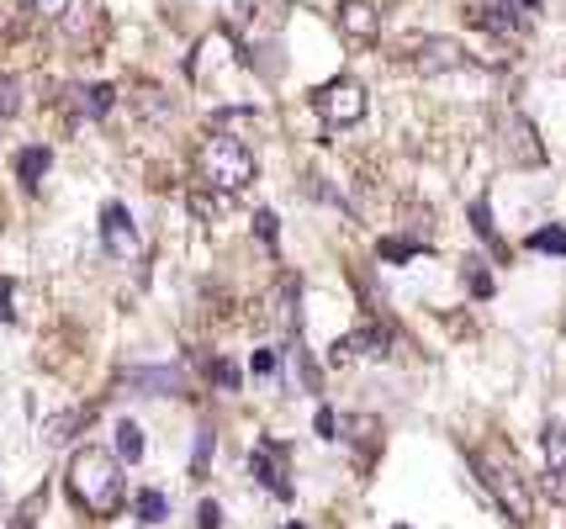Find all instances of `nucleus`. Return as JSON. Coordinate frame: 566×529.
<instances>
[{
  "label": "nucleus",
  "instance_id": "nucleus-10",
  "mask_svg": "<svg viewBox=\"0 0 566 529\" xmlns=\"http://www.w3.org/2000/svg\"><path fill=\"white\" fill-rule=\"evenodd\" d=\"M122 387H143V392H186V376L154 366V371H122Z\"/></svg>",
  "mask_w": 566,
  "mask_h": 529
},
{
  "label": "nucleus",
  "instance_id": "nucleus-13",
  "mask_svg": "<svg viewBox=\"0 0 566 529\" xmlns=\"http://www.w3.org/2000/svg\"><path fill=\"white\" fill-rule=\"evenodd\" d=\"M112 101H117V91H112V85H80V91H74V106H80L85 117H106V112H112Z\"/></svg>",
  "mask_w": 566,
  "mask_h": 529
},
{
  "label": "nucleus",
  "instance_id": "nucleus-27",
  "mask_svg": "<svg viewBox=\"0 0 566 529\" xmlns=\"http://www.w3.org/2000/svg\"><path fill=\"white\" fill-rule=\"evenodd\" d=\"M218 524H222V508H218L212 498H207L201 508H196V529H218Z\"/></svg>",
  "mask_w": 566,
  "mask_h": 529
},
{
  "label": "nucleus",
  "instance_id": "nucleus-9",
  "mask_svg": "<svg viewBox=\"0 0 566 529\" xmlns=\"http://www.w3.org/2000/svg\"><path fill=\"white\" fill-rule=\"evenodd\" d=\"M540 450H545V482H551V493L566 498V424H545Z\"/></svg>",
  "mask_w": 566,
  "mask_h": 529
},
{
  "label": "nucleus",
  "instance_id": "nucleus-21",
  "mask_svg": "<svg viewBox=\"0 0 566 529\" xmlns=\"http://www.w3.org/2000/svg\"><path fill=\"white\" fill-rule=\"evenodd\" d=\"M461 276H466V286H472V297H493V276L482 270V260H466Z\"/></svg>",
  "mask_w": 566,
  "mask_h": 529
},
{
  "label": "nucleus",
  "instance_id": "nucleus-1",
  "mask_svg": "<svg viewBox=\"0 0 566 529\" xmlns=\"http://www.w3.org/2000/svg\"><path fill=\"white\" fill-rule=\"evenodd\" d=\"M74 503L91 514V519H112L127 498V476H122V461L106 450V445H85L69 456V471H63Z\"/></svg>",
  "mask_w": 566,
  "mask_h": 529
},
{
  "label": "nucleus",
  "instance_id": "nucleus-26",
  "mask_svg": "<svg viewBox=\"0 0 566 529\" xmlns=\"http://www.w3.org/2000/svg\"><path fill=\"white\" fill-rule=\"evenodd\" d=\"M22 5H27L32 16H63L69 11V0H22Z\"/></svg>",
  "mask_w": 566,
  "mask_h": 529
},
{
  "label": "nucleus",
  "instance_id": "nucleus-11",
  "mask_svg": "<svg viewBox=\"0 0 566 529\" xmlns=\"http://www.w3.org/2000/svg\"><path fill=\"white\" fill-rule=\"evenodd\" d=\"M48 164H54V154H48L43 143L22 149V154H16V175H22V186H37V181L48 175Z\"/></svg>",
  "mask_w": 566,
  "mask_h": 529
},
{
  "label": "nucleus",
  "instance_id": "nucleus-12",
  "mask_svg": "<svg viewBox=\"0 0 566 529\" xmlns=\"http://www.w3.org/2000/svg\"><path fill=\"white\" fill-rule=\"evenodd\" d=\"M201 371H207V381H212L218 392H239V387H244V371H239L233 360H222V355H207Z\"/></svg>",
  "mask_w": 566,
  "mask_h": 529
},
{
  "label": "nucleus",
  "instance_id": "nucleus-3",
  "mask_svg": "<svg viewBox=\"0 0 566 529\" xmlns=\"http://www.w3.org/2000/svg\"><path fill=\"white\" fill-rule=\"evenodd\" d=\"M313 112H317L323 127H355L366 112H371V91H366L360 80L339 74V80H328V85L313 91Z\"/></svg>",
  "mask_w": 566,
  "mask_h": 529
},
{
  "label": "nucleus",
  "instance_id": "nucleus-2",
  "mask_svg": "<svg viewBox=\"0 0 566 529\" xmlns=\"http://www.w3.org/2000/svg\"><path fill=\"white\" fill-rule=\"evenodd\" d=\"M196 175L218 191V196L249 191L254 186V154L244 149V138H233V132H212V138L196 149Z\"/></svg>",
  "mask_w": 566,
  "mask_h": 529
},
{
  "label": "nucleus",
  "instance_id": "nucleus-24",
  "mask_svg": "<svg viewBox=\"0 0 566 529\" xmlns=\"http://www.w3.org/2000/svg\"><path fill=\"white\" fill-rule=\"evenodd\" d=\"M254 376H281V349H254Z\"/></svg>",
  "mask_w": 566,
  "mask_h": 529
},
{
  "label": "nucleus",
  "instance_id": "nucleus-4",
  "mask_svg": "<svg viewBox=\"0 0 566 529\" xmlns=\"http://www.w3.org/2000/svg\"><path fill=\"white\" fill-rule=\"evenodd\" d=\"M476 466H482V482L498 493V503H503L508 514H513V524H530V519H535L530 487H524V476L508 466V461H476Z\"/></svg>",
  "mask_w": 566,
  "mask_h": 529
},
{
  "label": "nucleus",
  "instance_id": "nucleus-17",
  "mask_svg": "<svg viewBox=\"0 0 566 529\" xmlns=\"http://www.w3.org/2000/svg\"><path fill=\"white\" fill-rule=\"evenodd\" d=\"M5 117H22V80H11V74H0V122Z\"/></svg>",
  "mask_w": 566,
  "mask_h": 529
},
{
  "label": "nucleus",
  "instance_id": "nucleus-32",
  "mask_svg": "<svg viewBox=\"0 0 566 529\" xmlns=\"http://www.w3.org/2000/svg\"><path fill=\"white\" fill-rule=\"evenodd\" d=\"M286 529H302V524H286Z\"/></svg>",
  "mask_w": 566,
  "mask_h": 529
},
{
  "label": "nucleus",
  "instance_id": "nucleus-16",
  "mask_svg": "<svg viewBox=\"0 0 566 529\" xmlns=\"http://www.w3.org/2000/svg\"><path fill=\"white\" fill-rule=\"evenodd\" d=\"M376 254H381V260H392V265H403V260H418V254H429V244H418V239H381Z\"/></svg>",
  "mask_w": 566,
  "mask_h": 529
},
{
  "label": "nucleus",
  "instance_id": "nucleus-22",
  "mask_svg": "<svg viewBox=\"0 0 566 529\" xmlns=\"http://www.w3.org/2000/svg\"><path fill=\"white\" fill-rule=\"evenodd\" d=\"M164 514H170V498H164V493H143V498H138V519H149V524H159Z\"/></svg>",
  "mask_w": 566,
  "mask_h": 529
},
{
  "label": "nucleus",
  "instance_id": "nucleus-25",
  "mask_svg": "<svg viewBox=\"0 0 566 529\" xmlns=\"http://www.w3.org/2000/svg\"><path fill=\"white\" fill-rule=\"evenodd\" d=\"M472 228L487 239V244H498V233H493V212H487V201H476L472 207Z\"/></svg>",
  "mask_w": 566,
  "mask_h": 529
},
{
  "label": "nucleus",
  "instance_id": "nucleus-5",
  "mask_svg": "<svg viewBox=\"0 0 566 529\" xmlns=\"http://www.w3.org/2000/svg\"><path fill=\"white\" fill-rule=\"evenodd\" d=\"M249 471H254V482L265 487V493H276V498H291V461H286V445H270V439H259L254 445V456H249Z\"/></svg>",
  "mask_w": 566,
  "mask_h": 529
},
{
  "label": "nucleus",
  "instance_id": "nucleus-8",
  "mask_svg": "<svg viewBox=\"0 0 566 529\" xmlns=\"http://www.w3.org/2000/svg\"><path fill=\"white\" fill-rule=\"evenodd\" d=\"M101 239H106V250L122 254V260L138 254V228H132L122 201H106V207H101Z\"/></svg>",
  "mask_w": 566,
  "mask_h": 529
},
{
  "label": "nucleus",
  "instance_id": "nucleus-28",
  "mask_svg": "<svg viewBox=\"0 0 566 529\" xmlns=\"http://www.w3.org/2000/svg\"><path fill=\"white\" fill-rule=\"evenodd\" d=\"M334 429H339V413H334V407H317V435H323V439H339Z\"/></svg>",
  "mask_w": 566,
  "mask_h": 529
},
{
  "label": "nucleus",
  "instance_id": "nucleus-30",
  "mask_svg": "<svg viewBox=\"0 0 566 529\" xmlns=\"http://www.w3.org/2000/svg\"><path fill=\"white\" fill-rule=\"evenodd\" d=\"M11 297H16V280L0 276V323H11Z\"/></svg>",
  "mask_w": 566,
  "mask_h": 529
},
{
  "label": "nucleus",
  "instance_id": "nucleus-18",
  "mask_svg": "<svg viewBox=\"0 0 566 529\" xmlns=\"http://www.w3.org/2000/svg\"><path fill=\"white\" fill-rule=\"evenodd\" d=\"M85 418H91V413H59V418H54V424H48V445H63V439H74V429H80V424H85Z\"/></svg>",
  "mask_w": 566,
  "mask_h": 529
},
{
  "label": "nucleus",
  "instance_id": "nucleus-19",
  "mask_svg": "<svg viewBox=\"0 0 566 529\" xmlns=\"http://www.w3.org/2000/svg\"><path fill=\"white\" fill-rule=\"evenodd\" d=\"M530 250L535 254H566V228H540V233H530Z\"/></svg>",
  "mask_w": 566,
  "mask_h": 529
},
{
  "label": "nucleus",
  "instance_id": "nucleus-14",
  "mask_svg": "<svg viewBox=\"0 0 566 529\" xmlns=\"http://www.w3.org/2000/svg\"><path fill=\"white\" fill-rule=\"evenodd\" d=\"M117 461H143V429L132 424V418H122L117 424V450H112Z\"/></svg>",
  "mask_w": 566,
  "mask_h": 529
},
{
  "label": "nucleus",
  "instance_id": "nucleus-7",
  "mask_svg": "<svg viewBox=\"0 0 566 529\" xmlns=\"http://www.w3.org/2000/svg\"><path fill=\"white\" fill-rule=\"evenodd\" d=\"M413 48H418V54H408V64L418 74H450V69L466 64V48L450 43V37H413Z\"/></svg>",
  "mask_w": 566,
  "mask_h": 529
},
{
  "label": "nucleus",
  "instance_id": "nucleus-23",
  "mask_svg": "<svg viewBox=\"0 0 566 529\" xmlns=\"http://www.w3.org/2000/svg\"><path fill=\"white\" fill-rule=\"evenodd\" d=\"M207 461H212V429L196 435V456H190V476H207Z\"/></svg>",
  "mask_w": 566,
  "mask_h": 529
},
{
  "label": "nucleus",
  "instance_id": "nucleus-15",
  "mask_svg": "<svg viewBox=\"0 0 566 529\" xmlns=\"http://www.w3.org/2000/svg\"><path fill=\"white\" fill-rule=\"evenodd\" d=\"M291 360H297V387H302V392H323V371H317V360L313 355H307V349H302V344H297V349H291Z\"/></svg>",
  "mask_w": 566,
  "mask_h": 529
},
{
  "label": "nucleus",
  "instance_id": "nucleus-20",
  "mask_svg": "<svg viewBox=\"0 0 566 529\" xmlns=\"http://www.w3.org/2000/svg\"><path fill=\"white\" fill-rule=\"evenodd\" d=\"M186 207H190V218L212 222V218L222 212V196H207V191H190V196H186Z\"/></svg>",
  "mask_w": 566,
  "mask_h": 529
},
{
  "label": "nucleus",
  "instance_id": "nucleus-29",
  "mask_svg": "<svg viewBox=\"0 0 566 529\" xmlns=\"http://www.w3.org/2000/svg\"><path fill=\"white\" fill-rule=\"evenodd\" d=\"M254 233H259L265 244H276V233H281V228H276V212H259V218H254Z\"/></svg>",
  "mask_w": 566,
  "mask_h": 529
},
{
  "label": "nucleus",
  "instance_id": "nucleus-31",
  "mask_svg": "<svg viewBox=\"0 0 566 529\" xmlns=\"http://www.w3.org/2000/svg\"><path fill=\"white\" fill-rule=\"evenodd\" d=\"M16 529H32V519H22V514H16Z\"/></svg>",
  "mask_w": 566,
  "mask_h": 529
},
{
  "label": "nucleus",
  "instance_id": "nucleus-6",
  "mask_svg": "<svg viewBox=\"0 0 566 529\" xmlns=\"http://www.w3.org/2000/svg\"><path fill=\"white\" fill-rule=\"evenodd\" d=\"M334 22H339V37L355 43V48H371V43L381 37V11L371 5V0H339Z\"/></svg>",
  "mask_w": 566,
  "mask_h": 529
}]
</instances>
